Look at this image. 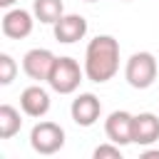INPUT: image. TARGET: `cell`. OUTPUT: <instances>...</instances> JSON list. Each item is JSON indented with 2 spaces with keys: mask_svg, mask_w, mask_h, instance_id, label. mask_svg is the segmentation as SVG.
Segmentation results:
<instances>
[{
  "mask_svg": "<svg viewBox=\"0 0 159 159\" xmlns=\"http://www.w3.org/2000/svg\"><path fill=\"white\" fill-rule=\"evenodd\" d=\"M30 147L42 157L57 154L65 147V129L57 122H37L30 132Z\"/></svg>",
  "mask_w": 159,
  "mask_h": 159,
  "instance_id": "4",
  "label": "cell"
},
{
  "mask_svg": "<svg viewBox=\"0 0 159 159\" xmlns=\"http://www.w3.org/2000/svg\"><path fill=\"white\" fill-rule=\"evenodd\" d=\"M70 114H72V122H75V124H80V127H92V124L99 119V114H102V102H99L97 94L82 92V94H77V97L72 99Z\"/></svg>",
  "mask_w": 159,
  "mask_h": 159,
  "instance_id": "8",
  "label": "cell"
},
{
  "mask_svg": "<svg viewBox=\"0 0 159 159\" xmlns=\"http://www.w3.org/2000/svg\"><path fill=\"white\" fill-rule=\"evenodd\" d=\"M35 20H37L35 12H27V10H22V7H10V10L2 15L0 27H2V35H5V37H10V40H22V37H27V35L32 32Z\"/></svg>",
  "mask_w": 159,
  "mask_h": 159,
  "instance_id": "7",
  "label": "cell"
},
{
  "mask_svg": "<svg viewBox=\"0 0 159 159\" xmlns=\"http://www.w3.org/2000/svg\"><path fill=\"white\" fill-rule=\"evenodd\" d=\"M87 2H97V0H87Z\"/></svg>",
  "mask_w": 159,
  "mask_h": 159,
  "instance_id": "18",
  "label": "cell"
},
{
  "mask_svg": "<svg viewBox=\"0 0 159 159\" xmlns=\"http://www.w3.org/2000/svg\"><path fill=\"white\" fill-rule=\"evenodd\" d=\"M22 127V117L12 104H0V139H12Z\"/></svg>",
  "mask_w": 159,
  "mask_h": 159,
  "instance_id": "13",
  "label": "cell"
},
{
  "mask_svg": "<svg viewBox=\"0 0 159 159\" xmlns=\"http://www.w3.org/2000/svg\"><path fill=\"white\" fill-rule=\"evenodd\" d=\"M15 2H17V0H0V5H2V7H12Z\"/></svg>",
  "mask_w": 159,
  "mask_h": 159,
  "instance_id": "17",
  "label": "cell"
},
{
  "mask_svg": "<svg viewBox=\"0 0 159 159\" xmlns=\"http://www.w3.org/2000/svg\"><path fill=\"white\" fill-rule=\"evenodd\" d=\"M122 2H129V0H122Z\"/></svg>",
  "mask_w": 159,
  "mask_h": 159,
  "instance_id": "19",
  "label": "cell"
},
{
  "mask_svg": "<svg viewBox=\"0 0 159 159\" xmlns=\"http://www.w3.org/2000/svg\"><path fill=\"white\" fill-rule=\"evenodd\" d=\"M55 60L57 57L47 47H32L22 57V72L35 82H47V77H50V72L55 67Z\"/></svg>",
  "mask_w": 159,
  "mask_h": 159,
  "instance_id": "6",
  "label": "cell"
},
{
  "mask_svg": "<svg viewBox=\"0 0 159 159\" xmlns=\"http://www.w3.org/2000/svg\"><path fill=\"white\" fill-rule=\"evenodd\" d=\"M92 157L94 159H122V147L114 142H107V144H99L92 152Z\"/></svg>",
  "mask_w": 159,
  "mask_h": 159,
  "instance_id": "15",
  "label": "cell"
},
{
  "mask_svg": "<svg viewBox=\"0 0 159 159\" xmlns=\"http://www.w3.org/2000/svg\"><path fill=\"white\" fill-rule=\"evenodd\" d=\"M50 92L42 89L40 84H30L20 92V109L27 117H45L50 112Z\"/></svg>",
  "mask_w": 159,
  "mask_h": 159,
  "instance_id": "10",
  "label": "cell"
},
{
  "mask_svg": "<svg viewBox=\"0 0 159 159\" xmlns=\"http://www.w3.org/2000/svg\"><path fill=\"white\" fill-rule=\"evenodd\" d=\"M52 32H55V40L62 42V45H72L77 40H82L87 35V20L77 12H70V15H62L55 25H52Z\"/></svg>",
  "mask_w": 159,
  "mask_h": 159,
  "instance_id": "9",
  "label": "cell"
},
{
  "mask_svg": "<svg viewBox=\"0 0 159 159\" xmlns=\"http://www.w3.org/2000/svg\"><path fill=\"white\" fill-rule=\"evenodd\" d=\"M159 139V117L154 112L134 114V144L149 147Z\"/></svg>",
  "mask_w": 159,
  "mask_h": 159,
  "instance_id": "11",
  "label": "cell"
},
{
  "mask_svg": "<svg viewBox=\"0 0 159 159\" xmlns=\"http://www.w3.org/2000/svg\"><path fill=\"white\" fill-rule=\"evenodd\" d=\"M104 134L119 147L134 144V114H129L127 109H114L104 119Z\"/></svg>",
  "mask_w": 159,
  "mask_h": 159,
  "instance_id": "5",
  "label": "cell"
},
{
  "mask_svg": "<svg viewBox=\"0 0 159 159\" xmlns=\"http://www.w3.org/2000/svg\"><path fill=\"white\" fill-rule=\"evenodd\" d=\"M32 12H35V17L40 22L55 25L65 15V5H62V0H35L32 2Z\"/></svg>",
  "mask_w": 159,
  "mask_h": 159,
  "instance_id": "12",
  "label": "cell"
},
{
  "mask_svg": "<svg viewBox=\"0 0 159 159\" xmlns=\"http://www.w3.org/2000/svg\"><path fill=\"white\" fill-rule=\"evenodd\" d=\"M15 75H17V62L7 52H2L0 55V84H10L15 80Z\"/></svg>",
  "mask_w": 159,
  "mask_h": 159,
  "instance_id": "14",
  "label": "cell"
},
{
  "mask_svg": "<svg viewBox=\"0 0 159 159\" xmlns=\"http://www.w3.org/2000/svg\"><path fill=\"white\" fill-rule=\"evenodd\" d=\"M157 72H159V62L152 52H134L127 65H124V80L129 82V87L134 89H147L154 84L157 80Z\"/></svg>",
  "mask_w": 159,
  "mask_h": 159,
  "instance_id": "2",
  "label": "cell"
},
{
  "mask_svg": "<svg viewBox=\"0 0 159 159\" xmlns=\"http://www.w3.org/2000/svg\"><path fill=\"white\" fill-rule=\"evenodd\" d=\"M119 72V42L112 35H97L84 50V77L102 84Z\"/></svg>",
  "mask_w": 159,
  "mask_h": 159,
  "instance_id": "1",
  "label": "cell"
},
{
  "mask_svg": "<svg viewBox=\"0 0 159 159\" xmlns=\"http://www.w3.org/2000/svg\"><path fill=\"white\" fill-rule=\"evenodd\" d=\"M82 77H84V67H80V62L75 57H57L55 67L47 77V84L57 94H72L80 87Z\"/></svg>",
  "mask_w": 159,
  "mask_h": 159,
  "instance_id": "3",
  "label": "cell"
},
{
  "mask_svg": "<svg viewBox=\"0 0 159 159\" xmlns=\"http://www.w3.org/2000/svg\"><path fill=\"white\" fill-rule=\"evenodd\" d=\"M142 157H144V159H159V149H154V152H144Z\"/></svg>",
  "mask_w": 159,
  "mask_h": 159,
  "instance_id": "16",
  "label": "cell"
}]
</instances>
